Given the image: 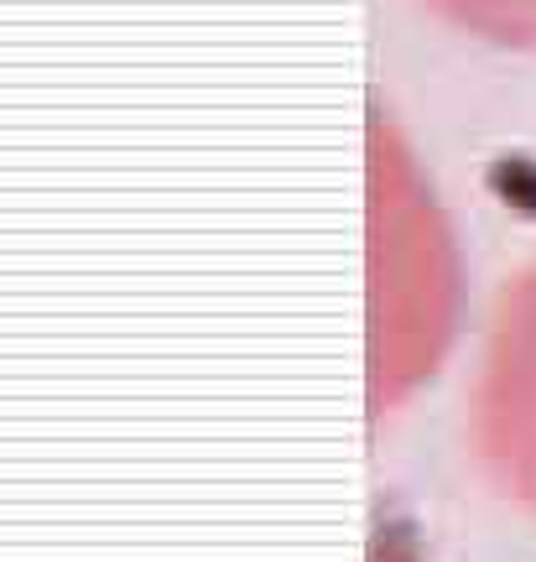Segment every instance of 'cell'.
Masks as SVG:
<instances>
[{
  "instance_id": "obj_1",
  "label": "cell",
  "mask_w": 536,
  "mask_h": 562,
  "mask_svg": "<svg viewBox=\"0 0 536 562\" xmlns=\"http://www.w3.org/2000/svg\"><path fill=\"white\" fill-rule=\"evenodd\" d=\"M422 5L469 37L536 47V0H422Z\"/></svg>"
}]
</instances>
